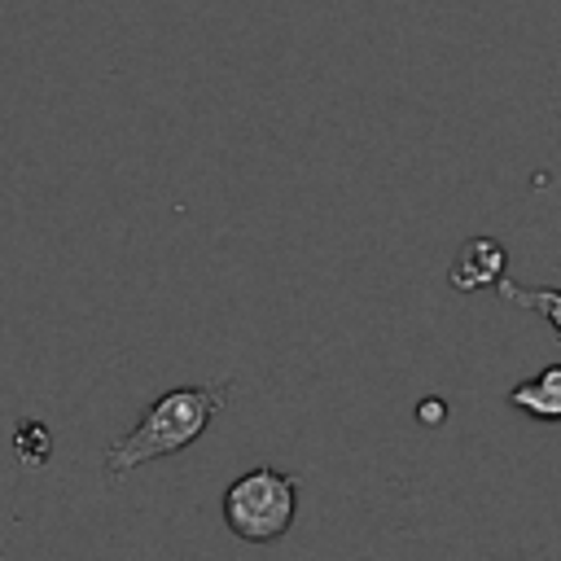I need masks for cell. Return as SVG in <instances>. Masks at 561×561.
Wrapping results in <instances>:
<instances>
[{"mask_svg":"<svg viewBox=\"0 0 561 561\" xmlns=\"http://www.w3.org/2000/svg\"><path fill=\"white\" fill-rule=\"evenodd\" d=\"M228 403V381H210V386H180V390H167L162 399L149 403V412L123 434L110 443L105 451V473L110 478H123L158 456H175L184 451L188 443H197L210 421L224 412Z\"/></svg>","mask_w":561,"mask_h":561,"instance_id":"cell-1","label":"cell"},{"mask_svg":"<svg viewBox=\"0 0 561 561\" xmlns=\"http://www.w3.org/2000/svg\"><path fill=\"white\" fill-rule=\"evenodd\" d=\"M294 513H298V482L294 473H280L272 465L232 478L224 491V522L245 543L280 539L294 526Z\"/></svg>","mask_w":561,"mask_h":561,"instance_id":"cell-2","label":"cell"},{"mask_svg":"<svg viewBox=\"0 0 561 561\" xmlns=\"http://www.w3.org/2000/svg\"><path fill=\"white\" fill-rule=\"evenodd\" d=\"M504 267H508V250L495 237H469L460 245V254L451 259L447 280L460 294H478V289H491L504 276Z\"/></svg>","mask_w":561,"mask_h":561,"instance_id":"cell-3","label":"cell"},{"mask_svg":"<svg viewBox=\"0 0 561 561\" xmlns=\"http://www.w3.org/2000/svg\"><path fill=\"white\" fill-rule=\"evenodd\" d=\"M508 408L526 412L530 421L557 425V421H561V364H548V368H539L530 381H517V386L508 390Z\"/></svg>","mask_w":561,"mask_h":561,"instance_id":"cell-4","label":"cell"},{"mask_svg":"<svg viewBox=\"0 0 561 561\" xmlns=\"http://www.w3.org/2000/svg\"><path fill=\"white\" fill-rule=\"evenodd\" d=\"M495 289H500V298H504V302H513V307H526V311L543 316V320L557 329V337H561V289L517 285V280H508V276H500V280H495Z\"/></svg>","mask_w":561,"mask_h":561,"instance_id":"cell-5","label":"cell"},{"mask_svg":"<svg viewBox=\"0 0 561 561\" xmlns=\"http://www.w3.org/2000/svg\"><path fill=\"white\" fill-rule=\"evenodd\" d=\"M416 421L430 425V430L443 425V421H447V403H443V399H421V403H416Z\"/></svg>","mask_w":561,"mask_h":561,"instance_id":"cell-6","label":"cell"}]
</instances>
